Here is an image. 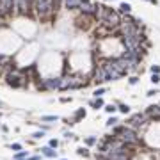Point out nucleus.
<instances>
[{"instance_id":"1","label":"nucleus","mask_w":160,"mask_h":160,"mask_svg":"<svg viewBox=\"0 0 160 160\" xmlns=\"http://www.w3.org/2000/svg\"><path fill=\"white\" fill-rule=\"evenodd\" d=\"M105 73H107V78L109 80H118L119 77H123L126 71H128V62L126 59H112V61H107L101 64Z\"/></svg>"},{"instance_id":"2","label":"nucleus","mask_w":160,"mask_h":160,"mask_svg":"<svg viewBox=\"0 0 160 160\" xmlns=\"http://www.w3.org/2000/svg\"><path fill=\"white\" fill-rule=\"evenodd\" d=\"M116 135L119 137L121 142H124V144H135L137 141H139V137H137V133L132 130V128H116Z\"/></svg>"},{"instance_id":"3","label":"nucleus","mask_w":160,"mask_h":160,"mask_svg":"<svg viewBox=\"0 0 160 160\" xmlns=\"http://www.w3.org/2000/svg\"><path fill=\"white\" fill-rule=\"evenodd\" d=\"M103 23L109 25V27H118V25H119V14L114 13V11H109V9H107L105 18H103Z\"/></svg>"},{"instance_id":"4","label":"nucleus","mask_w":160,"mask_h":160,"mask_svg":"<svg viewBox=\"0 0 160 160\" xmlns=\"http://www.w3.org/2000/svg\"><path fill=\"white\" fill-rule=\"evenodd\" d=\"M36 9H38V13H39V16H44L50 9H52V5H50V0H38V5H36Z\"/></svg>"},{"instance_id":"5","label":"nucleus","mask_w":160,"mask_h":160,"mask_svg":"<svg viewBox=\"0 0 160 160\" xmlns=\"http://www.w3.org/2000/svg\"><path fill=\"white\" fill-rule=\"evenodd\" d=\"M94 78H96V82H98V84H101V82L109 80V78H107L105 70H103V66H98V68H96V71H94Z\"/></svg>"},{"instance_id":"6","label":"nucleus","mask_w":160,"mask_h":160,"mask_svg":"<svg viewBox=\"0 0 160 160\" xmlns=\"http://www.w3.org/2000/svg\"><path fill=\"white\" fill-rule=\"evenodd\" d=\"M21 80H23V78H21V77H20L18 73H9V75H7V82H9L11 85H14V87L21 85V84H23Z\"/></svg>"},{"instance_id":"7","label":"nucleus","mask_w":160,"mask_h":160,"mask_svg":"<svg viewBox=\"0 0 160 160\" xmlns=\"http://www.w3.org/2000/svg\"><path fill=\"white\" fill-rule=\"evenodd\" d=\"M144 118H146V116H142V114H135V116H132V118H130V121H128V123H130V126H132V128H137V126H141V124H142Z\"/></svg>"},{"instance_id":"8","label":"nucleus","mask_w":160,"mask_h":160,"mask_svg":"<svg viewBox=\"0 0 160 160\" xmlns=\"http://www.w3.org/2000/svg\"><path fill=\"white\" fill-rule=\"evenodd\" d=\"M146 116H148V118H151V119H155V118H160V105H151V107H148V112H146Z\"/></svg>"},{"instance_id":"9","label":"nucleus","mask_w":160,"mask_h":160,"mask_svg":"<svg viewBox=\"0 0 160 160\" xmlns=\"http://www.w3.org/2000/svg\"><path fill=\"white\" fill-rule=\"evenodd\" d=\"M11 9H13V0H0V13L2 14H7Z\"/></svg>"},{"instance_id":"10","label":"nucleus","mask_w":160,"mask_h":160,"mask_svg":"<svg viewBox=\"0 0 160 160\" xmlns=\"http://www.w3.org/2000/svg\"><path fill=\"white\" fill-rule=\"evenodd\" d=\"M59 82H61L59 78H50V80L44 82V87H46V89H55V87L59 89Z\"/></svg>"},{"instance_id":"11","label":"nucleus","mask_w":160,"mask_h":160,"mask_svg":"<svg viewBox=\"0 0 160 160\" xmlns=\"http://www.w3.org/2000/svg\"><path fill=\"white\" fill-rule=\"evenodd\" d=\"M43 153H44L46 157H50V158H52V157H55V151H53L52 148H44V150H43Z\"/></svg>"},{"instance_id":"12","label":"nucleus","mask_w":160,"mask_h":160,"mask_svg":"<svg viewBox=\"0 0 160 160\" xmlns=\"http://www.w3.org/2000/svg\"><path fill=\"white\" fill-rule=\"evenodd\" d=\"M119 9L123 11V13H130V9H132V7H130L128 4H121V7H119Z\"/></svg>"},{"instance_id":"13","label":"nucleus","mask_w":160,"mask_h":160,"mask_svg":"<svg viewBox=\"0 0 160 160\" xmlns=\"http://www.w3.org/2000/svg\"><path fill=\"white\" fill-rule=\"evenodd\" d=\"M101 105H103V101H101V100H100V98H98V100H96V101H93V107H94V109H100V107H101Z\"/></svg>"},{"instance_id":"14","label":"nucleus","mask_w":160,"mask_h":160,"mask_svg":"<svg viewBox=\"0 0 160 160\" xmlns=\"http://www.w3.org/2000/svg\"><path fill=\"white\" fill-rule=\"evenodd\" d=\"M77 5V0H66V7L70 9V7H75Z\"/></svg>"},{"instance_id":"15","label":"nucleus","mask_w":160,"mask_h":160,"mask_svg":"<svg viewBox=\"0 0 160 160\" xmlns=\"http://www.w3.org/2000/svg\"><path fill=\"white\" fill-rule=\"evenodd\" d=\"M43 121H57V118H55V116H44Z\"/></svg>"},{"instance_id":"16","label":"nucleus","mask_w":160,"mask_h":160,"mask_svg":"<svg viewBox=\"0 0 160 160\" xmlns=\"http://www.w3.org/2000/svg\"><path fill=\"white\" fill-rule=\"evenodd\" d=\"M119 110H121V112H124V114H126V112L130 110V107H128V105H121V107H119Z\"/></svg>"},{"instance_id":"17","label":"nucleus","mask_w":160,"mask_h":160,"mask_svg":"<svg viewBox=\"0 0 160 160\" xmlns=\"http://www.w3.org/2000/svg\"><path fill=\"white\" fill-rule=\"evenodd\" d=\"M151 82H153V84H158V82H160V77H158V75H153V77H151Z\"/></svg>"},{"instance_id":"18","label":"nucleus","mask_w":160,"mask_h":160,"mask_svg":"<svg viewBox=\"0 0 160 160\" xmlns=\"http://www.w3.org/2000/svg\"><path fill=\"white\" fill-rule=\"evenodd\" d=\"M78 155H84V157H87L89 153H87V150H84V148H80V150H78Z\"/></svg>"},{"instance_id":"19","label":"nucleus","mask_w":160,"mask_h":160,"mask_svg":"<svg viewBox=\"0 0 160 160\" xmlns=\"http://www.w3.org/2000/svg\"><path fill=\"white\" fill-rule=\"evenodd\" d=\"M105 110H107V112H116V107H114V105H109Z\"/></svg>"},{"instance_id":"20","label":"nucleus","mask_w":160,"mask_h":160,"mask_svg":"<svg viewBox=\"0 0 160 160\" xmlns=\"http://www.w3.org/2000/svg\"><path fill=\"white\" fill-rule=\"evenodd\" d=\"M151 71H153V75H157V73L160 71V68H158V66H153V68H151Z\"/></svg>"},{"instance_id":"21","label":"nucleus","mask_w":160,"mask_h":160,"mask_svg":"<svg viewBox=\"0 0 160 160\" xmlns=\"http://www.w3.org/2000/svg\"><path fill=\"white\" fill-rule=\"evenodd\" d=\"M94 142H96L94 137H89V139H87V144H94Z\"/></svg>"},{"instance_id":"22","label":"nucleus","mask_w":160,"mask_h":160,"mask_svg":"<svg viewBox=\"0 0 160 160\" xmlns=\"http://www.w3.org/2000/svg\"><path fill=\"white\" fill-rule=\"evenodd\" d=\"M57 144H59V142H57V141H55V139H53V141H52V142H50V146H52V148H57Z\"/></svg>"},{"instance_id":"23","label":"nucleus","mask_w":160,"mask_h":160,"mask_svg":"<svg viewBox=\"0 0 160 160\" xmlns=\"http://www.w3.org/2000/svg\"><path fill=\"white\" fill-rule=\"evenodd\" d=\"M103 93H105V91H103V89H100V91H96V93H94V94H96V96H101V94H103Z\"/></svg>"}]
</instances>
